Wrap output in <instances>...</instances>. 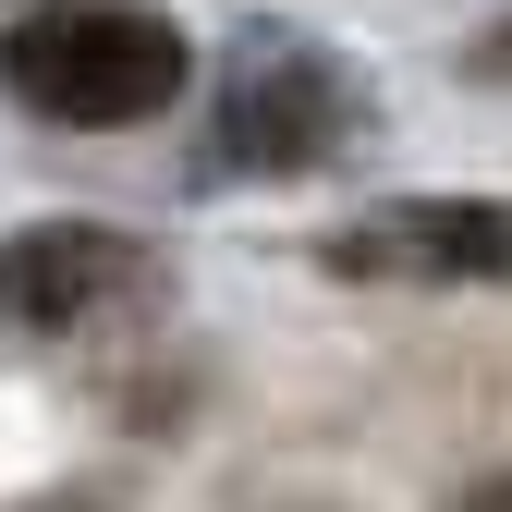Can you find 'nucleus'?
Listing matches in <instances>:
<instances>
[{
	"instance_id": "f257e3e1",
	"label": "nucleus",
	"mask_w": 512,
	"mask_h": 512,
	"mask_svg": "<svg viewBox=\"0 0 512 512\" xmlns=\"http://www.w3.org/2000/svg\"><path fill=\"white\" fill-rule=\"evenodd\" d=\"M0 86H13L37 122L122 135V122H159L183 98V37H171V13H147V0H49L37 25H13Z\"/></svg>"
},
{
	"instance_id": "f03ea898",
	"label": "nucleus",
	"mask_w": 512,
	"mask_h": 512,
	"mask_svg": "<svg viewBox=\"0 0 512 512\" xmlns=\"http://www.w3.org/2000/svg\"><path fill=\"white\" fill-rule=\"evenodd\" d=\"M342 281H512V208L500 196H391L330 232Z\"/></svg>"
},
{
	"instance_id": "7ed1b4c3",
	"label": "nucleus",
	"mask_w": 512,
	"mask_h": 512,
	"mask_svg": "<svg viewBox=\"0 0 512 512\" xmlns=\"http://www.w3.org/2000/svg\"><path fill=\"white\" fill-rule=\"evenodd\" d=\"M110 293H135V244L98 220H37L0 244V330H74Z\"/></svg>"
},
{
	"instance_id": "20e7f679",
	"label": "nucleus",
	"mask_w": 512,
	"mask_h": 512,
	"mask_svg": "<svg viewBox=\"0 0 512 512\" xmlns=\"http://www.w3.org/2000/svg\"><path fill=\"white\" fill-rule=\"evenodd\" d=\"M330 135H342V86L317 74V61H293V49H269V61L244 49V74H232V135H220V147H232L244 171H317Z\"/></svg>"
},
{
	"instance_id": "39448f33",
	"label": "nucleus",
	"mask_w": 512,
	"mask_h": 512,
	"mask_svg": "<svg viewBox=\"0 0 512 512\" xmlns=\"http://www.w3.org/2000/svg\"><path fill=\"white\" fill-rule=\"evenodd\" d=\"M476 61H488V74H500V86H512V13L488 25V49H476Z\"/></svg>"
}]
</instances>
